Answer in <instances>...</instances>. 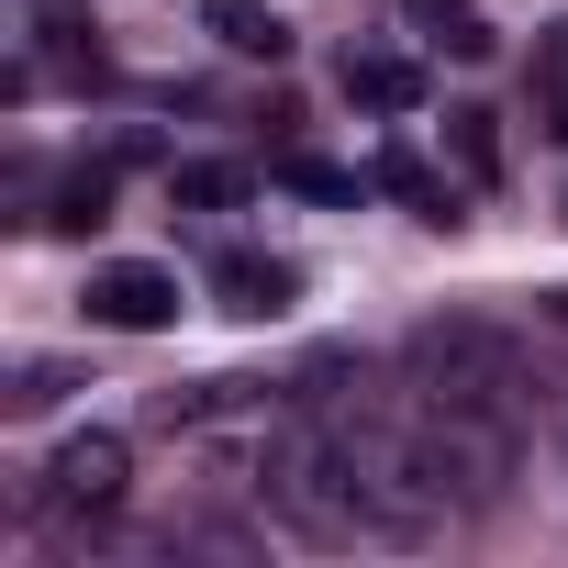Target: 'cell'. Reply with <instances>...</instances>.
Returning <instances> with one entry per match:
<instances>
[{"label": "cell", "mask_w": 568, "mask_h": 568, "mask_svg": "<svg viewBox=\"0 0 568 568\" xmlns=\"http://www.w3.org/2000/svg\"><path fill=\"white\" fill-rule=\"evenodd\" d=\"M413 457H424V479H435L446 501L490 513V501L513 490V413H479V402H424Z\"/></svg>", "instance_id": "6da1fadb"}, {"label": "cell", "mask_w": 568, "mask_h": 568, "mask_svg": "<svg viewBox=\"0 0 568 568\" xmlns=\"http://www.w3.org/2000/svg\"><path fill=\"white\" fill-rule=\"evenodd\" d=\"M413 368H424V402L513 413V346L479 335V324H424V335H413Z\"/></svg>", "instance_id": "7a4b0ae2"}, {"label": "cell", "mask_w": 568, "mask_h": 568, "mask_svg": "<svg viewBox=\"0 0 568 568\" xmlns=\"http://www.w3.org/2000/svg\"><path fill=\"white\" fill-rule=\"evenodd\" d=\"M90 324H112V335H156V324H179V278L168 267H145V256H112V267H90Z\"/></svg>", "instance_id": "3957f363"}, {"label": "cell", "mask_w": 568, "mask_h": 568, "mask_svg": "<svg viewBox=\"0 0 568 568\" xmlns=\"http://www.w3.org/2000/svg\"><path fill=\"white\" fill-rule=\"evenodd\" d=\"M123 479H134L123 435H68V446L45 457V501H57V513H112V501H123Z\"/></svg>", "instance_id": "277c9868"}, {"label": "cell", "mask_w": 568, "mask_h": 568, "mask_svg": "<svg viewBox=\"0 0 568 568\" xmlns=\"http://www.w3.org/2000/svg\"><path fill=\"white\" fill-rule=\"evenodd\" d=\"M212 291H223V313H245V324H278L302 302V267L291 256H256V245H234V256H212Z\"/></svg>", "instance_id": "5b68a950"}, {"label": "cell", "mask_w": 568, "mask_h": 568, "mask_svg": "<svg viewBox=\"0 0 568 568\" xmlns=\"http://www.w3.org/2000/svg\"><path fill=\"white\" fill-rule=\"evenodd\" d=\"M346 101H368V112H413V101H424V68H413V57H346Z\"/></svg>", "instance_id": "8992f818"}, {"label": "cell", "mask_w": 568, "mask_h": 568, "mask_svg": "<svg viewBox=\"0 0 568 568\" xmlns=\"http://www.w3.org/2000/svg\"><path fill=\"white\" fill-rule=\"evenodd\" d=\"M368 190H390V201H413L424 223H457V201H446V179H424V156H413V145H379V168H368Z\"/></svg>", "instance_id": "52a82bcc"}, {"label": "cell", "mask_w": 568, "mask_h": 568, "mask_svg": "<svg viewBox=\"0 0 568 568\" xmlns=\"http://www.w3.org/2000/svg\"><path fill=\"white\" fill-rule=\"evenodd\" d=\"M212 34H223L234 57H267V68H278V57H291V23H278V12H267V0H212Z\"/></svg>", "instance_id": "ba28073f"}, {"label": "cell", "mask_w": 568, "mask_h": 568, "mask_svg": "<svg viewBox=\"0 0 568 568\" xmlns=\"http://www.w3.org/2000/svg\"><path fill=\"white\" fill-rule=\"evenodd\" d=\"M402 12H413V23H424V34L446 45V57H490V45H501V34H490V23L468 12V0H402Z\"/></svg>", "instance_id": "9c48e42d"}, {"label": "cell", "mask_w": 568, "mask_h": 568, "mask_svg": "<svg viewBox=\"0 0 568 568\" xmlns=\"http://www.w3.org/2000/svg\"><path fill=\"white\" fill-rule=\"evenodd\" d=\"M535 112H546V134L568 145V23L535 34Z\"/></svg>", "instance_id": "30bf717a"}, {"label": "cell", "mask_w": 568, "mask_h": 568, "mask_svg": "<svg viewBox=\"0 0 568 568\" xmlns=\"http://www.w3.org/2000/svg\"><path fill=\"white\" fill-rule=\"evenodd\" d=\"M45 223H57V234H101V223H112V168H79V179L57 190Z\"/></svg>", "instance_id": "8fae6325"}, {"label": "cell", "mask_w": 568, "mask_h": 568, "mask_svg": "<svg viewBox=\"0 0 568 568\" xmlns=\"http://www.w3.org/2000/svg\"><path fill=\"white\" fill-rule=\"evenodd\" d=\"M168 201L179 212H234L245 201V168H168Z\"/></svg>", "instance_id": "7c38bea8"}, {"label": "cell", "mask_w": 568, "mask_h": 568, "mask_svg": "<svg viewBox=\"0 0 568 568\" xmlns=\"http://www.w3.org/2000/svg\"><path fill=\"white\" fill-rule=\"evenodd\" d=\"M446 145H457L468 179H501V134H490V112H446Z\"/></svg>", "instance_id": "4fadbf2b"}, {"label": "cell", "mask_w": 568, "mask_h": 568, "mask_svg": "<svg viewBox=\"0 0 568 568\" xmlns=\"http://www.w3.org/2000/svg\"><path fill=\"white\" fill-rule=\"evenodd\" d=\"M278 179H291V190H313V201H357V190H368L357 168H324V156H278Z\"/></svg>", "instance_id": "5bb4252c"}, {"label": "cell", "mask_w": 568, "mask_h": 568, "mask_svg": "<svg viewBox=\"0 0 568 568\" xmlns=\"http://www.w3.org/2000/svg\"><path fill=\"white\" fill-rule=\"evenodd\" d=\"M57 390H68V368H23V390H12V413H45Z\"/></svg>", "instance_id": "9a60e30c"}, {"label": "cell", "mask_w": 568, "mask_h": 568, "mask_svg": "<svg viewBox=\"0 0 568 568\" xmlns=\"http://www.w3.org/2000/svg\"><path fill=\"white\" fill-rule=\"evenodd\" d=\"M546 313H557V324H568V291H557V302H546Z\"/></svg>", "instance_id": "2e32d148"}]
</instances>
